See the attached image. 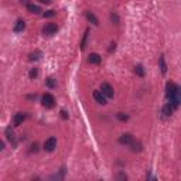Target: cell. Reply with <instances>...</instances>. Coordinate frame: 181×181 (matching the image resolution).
I'll return each instance as SVG.
<instances>
[{
	"mask_svg": "<svg viewBox=\"0 0 181 181\" xmlns=\"http://www.w3.org/2000/svg\"><path fill=\"white\" fill-rule=\"evenodd\" d=\"M85 16H86V19H88V21H89V23H92L94 26H99V20H98V17L95 16L92 11H86V13H85Z\"/></svg>",
	"mask_w": 181,
	"mask_h": 181,
	"instance_id": "obj_13",
	"label": "cell"
},
{
	"mask_svg": "<svg viewBox=\"0 0 181 181\" xmlns=\"http://www.w3.org/2000/svg\"><path fill=\"white\" fill-rule=\"evenodd\" d=\"M57 31H58V26L55 23H47L43 27V34H45V36H53Z\"/></svg>",
	"mask_w": 181,
	"mask_h": 181,
	"instance_id": "obj_5",
	"label": "cell"
},
{
	"mask_svg": "<svg viewBox=\"0 0 181 181\" xmlns=\"http://www.w3.org/2000/svg\"><path fill=\"white\" fill-rule=\"evenodd\" d=\"M6 137H7V140L9 141H11L13 144H16V137H14V132L11 130V128L9 126V128H6Z\"/></svg>",
	"mask_w": 181,
	"mask_h": 181,
	"instance_id": "obj_14",
	"label": "cell"
},
{
	"mask_svg": "<svg viewBox=\"0 0 181 181\" xmlns=\"http://www.w3.org/2000/svg\"><path fill=\"white\" fill-rule=\"evenodd\" d=\"M24 120H26V113L19 112V113H16L13 117V124L14 126H20V124H23Z\"/></svg>",
	"mask_w": 181,
	"mask_h": 181,
	"instance_id": "obj_8",
	"label": "cell"
},
{
	"mask_svg": "<svg viewBox=\"0 0 181 181\" xmlns=\"http://www.w3.org/2000/svg\"><path fill=\"white\" fill-rule=\"evenodd\" d=\"M130 149H132V151H141L143 150V144L139 140H133L130 144Z\"/></svg>",
	"mask_w": 181,
	"mask_h": 181,
	"instance_id": "obj_16",
	"label": "cell"
},
{
	"mask_svg": "<svg viewBox=\"0 0 181 181\" xmlns=\"http://www.w3.org/2000/svg\"><path fill=\"white\" fill-rule=\"evenodd\" d=\"M20 3L23 4V6H28V4H30V0H20Z\"/></svg>",
	"mask_w": 181,
	"mask_h": 181,
	"instance_id": "obj_28",
	"label": "cell"
},
{
	"mask_svg": "<svg viewBox=\"0 0 181 181\" xmlns=\"http://www.w3.org/2000/svg\"><path fill=\"white\" fill-rule=\"evenodd\" d=\"M94 99L98 102V103H101V105L106 103V96L102 94L101 90H95V92H94Z\"/></svg>",
	"mask_w": 181,
	"mask_h": 181,
	"instance_id": "obj_9",
	"label": "cell"
},
{
	"mask_svg": "<svg viewBox=\"0 0 181 181\" xmlns=\"http://www.w3.org/2000/svg\"><path fill=\"white\" fill-rule=\"evenodd\" d=\"M43 16L44 17H53V16H55V11H54V10H48V11H45Z\"/></svg>",
	"mask_w": 181,
	"mask_h": 181,
	"instance_id": "obj_26",
	"label": "cell"
},
{
	"mask_svg": "<svg viewBox=\"0 0 181 181\" xmlns=\"http://www.w3.org/2000/svg\"><path fill=\"white\" fill-rule=\"evenodd\" d=\"M101 55L99 54H96V53H92V54H89V57H88V62L89 64H95V65H98V64H101Z\"/></svg>",
	"mask_w": 181,
	"mask_h": 181,
	"instance_id": "obj_10",
	"label": "cell"
},
{
	"mask_svg": "<svg viewBox=\"0 0 181 181\" xmlns=\"http://www.w3.org/2000/svg\"><path fill=\"white\" fill-rule=\"evenodd\" d=\"M37 75H38V69H37V68H33V69H30V72H28V77H30L31 79L37 78Z\"/></svg>",
	"mask_w": 181,
	"mask_h": 181,
	"instance_id": "obj_23",
	"label": "cell"
},
{
	"mask_svg": "<svg viewBox=\"0 0 181 181\" xmlns=\"http://www.w3.org/2000/svg\"><path fill=\"white\" fill-rule=\"evenodd\" d=\"M133 140H134V137L132 136L130 133H124V134H122L120 137H119V143L124 144V146H130Z\"/></svg>",
	"mask_w": 181,
	"mask_h": 181,
	"instance_id": "obj_7",
	"label": "cell"
},
{
	"mask_svg": "<svg viewBox=\"0 0 181 181\" xmlns=\"http://www.w3.org/2000/svg\"><path fill=\"white\" fill-rule=\"evenodd\" d=\"M4 149V141H2V143H0V150H3Z\"/></svg>",
	"mask_w": 181,
	"mask_h": 181,
	"instance_id": "obj_31",
	"label": "cell"
},
{
	"mask_svg": "<svg viewBox=\"0 0 181 181\" xmlns=\"http://www.w3.org/2000/svg\"><path fill=\"white\" fill-rule=\"evenodd\" d=\"M116 178H117V180H126V178H128V175H126L124 173H122V171H120V173H117Z\"/></svg>",
	"mask_w": 181,
	"mask_h": 181,
	"instance_id": "obj_25",
	"label": "cell"
},
{
	"mask_svg": "<svg viewBox=\"0 0 181 181\" xmlns=\"http://www.w3.org/2000/svg\"><path fill=\"white\" fill-rule=\"evenodd\" d=\"M116 117H117V119H119V120H120V122H126V120H128V119H129V116H128V115L122 113V112H119V113L116 115Z\"/></svg>",
	"mask_w": 181,
	"mask_h": 181,
	"instance_id": "obj_22",
	"label": "cell"
},
{
	"mask_svg": "<svg viewBox=\"0 0 181 181\" xmlns=\"http://www.w3.org/2000/svg\"><path fill=\"white\" fill-rule=\"evenodd\" d=\"M61 116H62V119H68V113L65 111H61Z\"/></svg>",
	"mask_w": 181,
	"mask_h": 181,
	"instance_id": "obj_29",
	"label": "cell"
},
{
	"mask_svg": "<svg viewBox=\"0 0 181 181\" xmlns=\"http://www.w3.org/2000/svg\"><path fill=\"white\" fill-rule=\"evenodd\" d=\"M171 105H173V106L175 107V109H177L178 106H180L181 105V86H175V92H174V96L171 98L170 101Z\"/></svg>",
	"mask_w": 181,
	"mask_h": 181,
	"instance_id": "obj_2",
	"label": "cell"
},
{
	"mask_svg": "<svg viewBox=\"0 0 181 181\" xmlns=\"http://www.w3.org/2000/svg\"><path fill=\"white\" fill-rule=\"evenodd\" d=\"M45 85H47L48 88H51V89H54V88L57 86V82H55V79H54L53 77H48L47 79H45Z\"/></svg>",
	"mask_w": 181,
	"mask_h": 181,
	"instance_id": "obj_20",
	"label": "cell"
},
{
	"mask_svg": "<svg viewBox=\"0 0 181 181\" xmlns=\"http://www.w3.org/2000/svg\"><path fill=\"white\" fill-rule=\"evenodd\" d=\"M40 3H44V4H50L51 3V0H38Z\"/></svg>",
	"mask_w": 181,
	"mask_h": 181,
	"instance_id": "obj_30",
	"label": "cell"
},
{
	"mask_svg": "<svg viewBox=\"0 0 181 181\" xmlns=\"http://www.w3.org/2000/svg\"><path fill=\"white\" fill-rule=\"evenodd\" d=\"M41 103H43L44 107H47V109H53L55 106V98L51 94H44L43 99H41Z\"/></svg>",
	"mask_w": 181,
	"mask_h": 181,
	"instance_id": "obj_1",
	"label": "cell"
},
{
	"mask_svg": "<svg viewBox=\"0 0 181 181\" xmlns=\"http://www.w3.org/2000/svg\"><path fill=\"white\" fill-rule=\"evenodd\" d=\"M175 86H177V85H175L174 82H167V85H166V98H167L168 101H170L171 98L174 96Z\"/></svg>",
	"mask_w": 181,
	"mask_h": 181,
	"instance_id": "obj_6",
	"label": "cell"
},
{
	"mask_svg": "<svg viewBox=\"0 0 181 181\" xmlns=\"http://www.w3.org/2000/svg\"><path fill=\"white\" fill-rule=\"evenodd\" d=\"M38 150V144L37 143H33L31 144V151H37Z\"/></svg>",
	"mask_w": 181,
	"mask_h": 181,
	"instance_id": "obj_27",
	"label": "cell"
},
{
	"mask_svg": "<svg viewBox=\"0 0 181 181\" xmlns=\"http://www.w3.org/2000/svg\"><path fill=\"white\" fill-rule=\"evenodd\" d=\"M55 147H57V139L54 137V136L48 137L47 140L44 141V150L48 151V153L54 151V150H55Z\"/></svg>",
	"mask_w": 181,
	"mask_h": 181,
	"instance_id": "obj_3",
	"label": "cell"
},
{
	"mask_svg": "<svg viewBox=\"0 0 181 181\" xmlns=\"http://www.w3.org/2000/svg\"><path fill=\"white\" fill-rule=\"evenodd\" d=\"M27 10L30 11V13H34V14H38L41 11V9L38 6H36V4H28V6H27Z\"/></svg>",
	"mask_w": 181,
	"mask_h": 181,
	"instance_id": "obj_18",
	"label": "cell"
},
{
	"mask_svg": "<svg viewBox=\"0 0 181 181\" xmlns=\"http://www.w3.org/2000/svg\"><path fill=\"white\" fill-rule=\"evenodd\" d=\"M134 74L137 75V77L143 78L144 77V68H143V65H136V67H134Z\"/></svg>",
	"mask_w": 181,
	"mask_h": 181,
	"instance_id": "obj_19",
	"label": "cell"
},
{
	"mask_svg": "<svg viewBox=\"0 0 181 181\" xmlns=\"http://www.w3.org/2000/svg\"><path fill=\"white\" fill-rule=\"evenodd\" d=\"M24 28H26V23H24V20L19 19V20L16 21V24H14V27H13V31L14 33H21Z\"/></svg>",
	"mask_w": 181,
	"mask_h": 181,
	"instance_id": "obj_11",
	"label": "cell"
},
{
	"mask_svg": "<svg viewBox=\"0 0 181 181\" xmlns=\"http://www.w3.org/2000/svg\"><path fill=\"white\" fill-rule=\"evenodd\" d=\"M111 20H112V23L119 24V16H117L116 13H112V14H111Z\"/></svg>",
	"mask_w": 181,
	"mask_h": 181,
	"instance_id": "obj_24",
	"label": "cell"
},
{
	"mask_svg": "<svg viewBox=\"0 0 181 181\" xmlns=\"http://www.w3.org/2000/svg\"><path fill=\"white\" fill-rule=\"evenodd\" d=\"M158 64H160L161 74L164 75L166 72H167V64H166V61H164V55H160V58H158Z\"/></svg>",
	"mask_w": 181,
	"mask_h": 181,
	"instance_id": "obj_17",
	"label": "cell"
},
{
	"mask_svg": "<svg viewBox=\"0 0 181 181\" xmlns=\"http://www.w3.org/2000/svg\"><path fill=\"white\" fill-rule=\"evenodd\" d=\"M88 34H89V30H85V34H84V38H82V41H81V48L82 50H85V47H86V38H88Z\"/></svg>",
	"mask_w": 181,
	"mask_h": 181,
	"instance_id": "obj_21",
	"label": "cell"
},
{
	"mask_svg": "<svg viewBox=\"0 0 181 181\" xmlns=\"http://www.w3.org/2000/svg\"><path fill=\"white\" fill-rule=\"evenodd\" d=\"M174 111H175V107L173 106L170 102H167V103L163 106V113H164V116H171Z\"/></svg>",
	"mask_w": 181,
	"mask_h": 181,
	"instance_id": "obj_12",
	"label": "cell"
},
{
	"mask_svg": "<svg viewBox=\"0 0 181 181\" xmlns=\"http://www.w3.org/2000/svg\"><path fill=\"white\" fill-rule=\"evenodd\" d=\"M43 57V53L40 50H36L34 53H30L28 54V61H37Z\"/></svg>",
	"mask_w": 181,
	"mask_h": 181,
	"instance_id": "obj_15",
	"label": "cell"
},
{
	"mask_svg": "<svg viewBox=\"0 0 181 181\" xmlns=\"http://www.w3.org/2000/svg\"><path fill=\"white\" fill-rule=\"evenodd\" d=\"M101 92L106 98H113V94H115V90H113V88H112V85L107 84V82H102V84H101Z\"/></svg>",
	"mask_w": 181,
	"mask_h": 181,
	"instance_id": "obj_4",
	"label": "cell"
}]
</instances>
